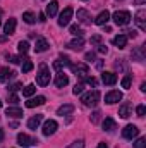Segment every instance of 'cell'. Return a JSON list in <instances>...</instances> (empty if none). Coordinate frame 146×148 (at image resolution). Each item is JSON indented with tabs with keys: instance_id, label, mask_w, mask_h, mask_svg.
Returning <instances> with one entry per match:
<instances>
[{
	"instance_id": "1",
	"label": "cell",
	"mask_w": 146,
	"mask_h": 148,
	"mask_svg": "<svg viewBox=\"0 0 146 148\" xmlns=\"http://www.w3.org/2000/svg\"><path fill=\"white\" fill-rule=\"evenodd\" d=\"M81 102L86 105V107H96L98 102H100V91L98 90H93V91H88L81 97Z\"/></svg>"
},
{
	"instance_id": "2",
	"label": "cell",
	"mask_w": 146,
	"mask_h": 148,
	"mask_svg": "<svg viewBox=\"0 0 146 148\" xmlns=\"http://www.w3.org/2000/svg\"><path fill=\"white\" fill-rule=\"evenodd\" d=\"M112 17H113V23L117 26H126V24L131 23V14L127 10H117Z\"/></svg>"
},
{
	"instance_id": "3",
	"label": "cell",
	"mask_w": 146,
	"mask_h": 148,
	"mask_svg": "<svg viewBox=\"0 0 146 148\" xmlns=\"http://www.w3.org/2000/svg\"><path fill=\"white\" fill-rule=\"evenodd\" d=\"M36 83L40 86H46V84L50 83V71H48V67H46L45 64L40 66V71H38V74H36Z\"/></svg>"
},
{
	"instance_id": "4",
	"label": "cell",
	"mask_w": 146,
	"mask_h": 148,
	"mask_svg": "<svg viewBox=\"0 0 146 148\" xmlns=\"http://www.w3.org/2000/svg\"><path fill=\"white\" fill-rule=\"evenodd\" d=\"M72 14H74L72 7H65L59 16V26H67L71 23V19H72Z\"/></svg>"
},
{
	"instance_id": "5",
	"label": "cell",
	"mask_w": 146,
	"mask_h": 148,
	"mask_svg": "<svg viewBox=\"0 0 146 148\" xmlns=\"http://www.w3.org/2000/svg\"><path fill=\"white\" fill-rule=\"evenodd\" d=\"M17 143H19L21 147L28 148V147H35V145H38V140L36 138L28 136V134H24V133H19V134H17Z\"/></svg>"
},
{
	"instance_id": "6",
	"label": "cell",
	"mask_w": 146,
	"mask_h": 148,
	"mask_svg": "<svg viewBox=\"0 0 146 148\" xmlns=\"http://www.w3.org/2000/svg\"><path fill=\"white\" fill-rule=\"evenodd\" d=\"M134 21H136V24H138V28H139L141 31H146V10L145 9H139V10L136 12Z\"/></svg>"
},
{
	"instance_id": "7",
	"label": "cell",
	"mask_w": 146,
	"mask_h": 148,
	"mask_svg": "<svg viewBox=\"0 0 146 148\" xmlns=\"http://www.w3.org/2000/svg\"><path fill=\"white\" fill-rule=\"evenodd\" d=\"M57 127H59L57 121H53V119H48V121L43 124V134H45V136H52V134L57 131Z\"/></svg>"
},
{
	"instance_id": "8",
	"label": "cell",
	"mask_w": 146,
	"mask_h": 148,
	"mask_svg": "<svg viewBox=\"0 0 146 148\" xmlns=\"http://www.w3.org/2000/svg\"><path fill=\"white\" fill-rule=\"evenodd\" d=\"M138 134H139V129H138L134 124L126 126V127H124V131H122V136H124L126 140H134Z\"/></svg>"
},
{
	"instance_id": "9",
	"label": "cell",
	"mask_w": 146,
	"mask_h": 148,
	"mask_svg": "<svg viewBox=\"0 0 146 148\" xmlns=\"http://www.w3.org/2000/svg\"><path fill=\"white\" fill-rule=\"evenodd\" d=\"M71 69H72V73L76 74V76H79V77H86V74L89 73L88 64H71Z\"/></svg>"
},
{
	"instance_id": "10",
	"label": "cell",
	"mask_w": 146,
	"mask_h": 148,
	"mask_svg": "<svg viewBox=\"0 0 146 148\" xmlns=\"http://www.w3.org/2000/svg\"><path fill=\"white\" fill-rule=\"evenodd\" d=\"M122 100V93L119 91V90H113V91H110V93H107L105 95V102L107 103H117V102H120Z\"/></svg>"
},
{
	"instance_id": "11",
	"label": "cell",
	"mask_w": 146,
	"mask_h": 148,
	"mask_svg": "<svg viewBox=\"0 0 146 148\" xmlns=\"http://www.w3.org/2000/svg\"><path fill=\"white\" fill-rule=\"evenodd\" d=\"M119 115H120L122 119H127V117H131V115H132V105H131L129 102L122 103V105H120V109H119Z\"/></svg>"
},
{
	"instance_id": "12",
	"label": "cell",
	"mask_w": 146,
	"mask_h": 148,
	"mask_svg": "<svg viewBox=\"0 0 146 148\" xmlns=\"http://www.w3.org/2000/svg\"><path fill=\"white\" fill-rule=\"evenodd\" d=\"M65 66H71V62H69V57H65V55H60V59L53 62V69H55V71H59V73H60V71H62Z\"/></svg>"
},
{
	"instance_id": "13",
	"label": "cell",
	"mask_w": 146,
	"mask_h": 148,
	"mask_svg": "<svg viewBox=\"0 0 146 148\" xmlns=\"http://www.w3.org/2000/svg\"><path fill=\"white\" fill-rule=\"evenodd\" d=\"M45 102H46V98L40 95V97H35V98H29V100L26 102V107H28V109H35V107H40V105H43Z\"/></svg>"
},
{
	"instance_id": "14",
	"label": "cell",
	"mask_w": 146,
	"mask_h": 148,
	"mask_svg": "<svg viewBox=\"0 0 146 148\" xmlns=\"http://www.w3.org/2000/svg\"><path fill=\"white\" fill-rule=\"evenodd\" d=\"M77 21L83 23V24H91V16H89V12L84 10V9H79V10H77Z\"/></svg>"
},
{
	"instance_id": "15",
	"label": "cell",
	"mask_w": 146,
	"mask_h": 148,
	"mask_svg": "<svg viewBox=\"0 0 146 148\" xmlns=\"http://www.w3.org/2000/svg\"><path fill=\"white\" fill-rule=\"evenodd\" d=\"M131 57H132V60H136V62H143V60H145V47L134 48L132 53H131Z\"/></svg>"
},
{
	"instance_id": "16",
	"label": "cell",
	"mask_w": 146,
	"mask_h": 148,
	"mask_svg": "<svg viewBox=\"0 0 146 148\" xmlns=\"http://www.w3.org/2000/svg\"><path fill=\"white\" fill-rule=\"evenodd\" d=\"M83 47H84V40H83V38H76V40H72V41L67 43V48L76 50V52H81Z\"/></svg>"
},
{
	"instance_id": "17",
	"label": "cell",
	"mask_w": 146,
	"mask_h": 148,
	"mask_svg": "<svg viewBox=\"0 0 146 148\" xmlns=\"http://www.w3.org/2000/svg\"><path fill=\"white\" fill-rule=\"evenodd\" d=\"M5 114L9 115V117H14V119H21L24 114H23V109H19V107H7L5 109Z\"/></svg>"
},
{
	"instance_id": "18",
	"label": "cell",
	"mask_w": 146,
	"mask_h": 148,
	"mask_svg": "<svg viewBox=\"0 0 146 148\" xmlns=\"http://www.w3.org/2000/svg\"><path fill=\"white\" fill-rule=\"evenodd\" d=\"M14 31H16V19L10 17L3 26V33H5V36H9V35H14Z\"/></svg>"
},
{
	"instance_id": "19",
	"label": "cell",
	"mask_w": 146,
	"mask_h": 148,
	"mask_svg": "<svg viewBox=\"0 0 146 148\" xmlns=\"http://www.w3.org/2000/svg\"><path fill=\"white\" fill-rule=\"evenodd\" d=\"M108 19H110V12L108 10H103V12L98 14V17L95 19V23H96L98 26H105V24L108 23Z\"/></svg>"
},
{
	"instance_id": "20",
	"label": "cell",
	"mask_w": 146,
	"mask_h": 148,
	"mask_svg": "<svg viewBox=\"0 0 146 148\" xmlns=\"http://www.w3.org/2000/svg\"><path fill=\"white\" fill-rule=\"evenodd\" d=\"M102 81L105 83V84H115L117 83V74L113 73H102Z\"/></svg>"
},
{
	"instance_id": "21",
	"label": "cell",
	"mask_w": 146,
	"mask_h": 148,
	"mask_svg": "<svg viewBox=\"0 0 146 148\" xmlns=\"http://www.w3.org/2000/svg\"><path fill=\"white\" fill-rule=\"evenodd\" d=\"M67 84H69V77L64 73L57 74V77H55V86H57V88H64V86H67Z\"/></svg>"
},
{
	"instance_id": "22",
	"label": "cell",
	"mask_w": 146,
	"mask_h": 148,
	"mask_svg": "<svg viewBox=\"0 0 146 148\" xmlns=\"http://www.w3.org/2000/svg\"><path fill=\"white\" fill-rule=\"evenodd\" d=\"M112 43H113L117 48H126V45H127V36H126V35H119V36H115L112 40Z\"/></svg>"
},
{
	"instance_id": "23",
	"label": "cell",
	"mask_w": 146,
	"mask_h": 148,
	"mask_svg": "<svg viewBox=\"0 0 146 148\" xmlns=\"http://www.w3.org/2000/svg\"><path fill=\"white\" fill-rule=\"evenodd\" d=\"M43 121V115L41 114H36V115H33L29 121H28V127L29 129H36L38 126H40V122Z\"/></svg>"
},
{
	"instance_id": "24",
	"label": "cell",
	"mask_w": 146,
	"mask_h": 148,
	"mask_svg": "<svg viewBox=\"0 0 146 148\" xmlns=\"http://www.w3.org/2000/svg\"><path fill=\"white\" fill-rule=\"evenodd\" d=\"M16 73H12V71H9L7 67H2L0 69V83H7L10 77H14Z\"/></svg>"
},
{
	"instance_id": "25",
	"label": "cell",
	"mask_w": 146,
	"mask_h": 148,
	"mask_svg": "<svg viewBox=\"0 0 146 148\" xmlns=\"http://www.w3.org/2000/svg\"><path fill=\"white\" fill-rule=\"evenodd\" d=\"M48 48H50L48 41H46L45 38H38V40H36V47H35V50H36V52H46Z\"/></svg>"
},
{
	"instance_id": "26",
	"label": "cell",
	"mask_w": 146,
	"mask_h": 148,
	"mask_svg": "<svg viewBox=\"0 0 146 148\" xmlns=\"http://www.w3.org/2000/svg\"><path fill=\"white\" fill-rule=\"evenodd\" d=\"M103 129L108 131V133H112V131L117 129V124H115V121H113L112 117H105V121H103Z\"/></svg>"
},
{
	"instance_id": "27",
	"label": "cell",
	"mask_w": 146,
	"mask_h": 148,
	"mask_svg": "<svg viewBox=\"0 0 146 148\" xmlns=\"http://www.w3.org/2000/svg\"><path fill=\"white\" fill-rule=\"evenodd\" d=\"M57 9H59V2H57V0H52V2L46 5V16L53 17V16L57 14Z\"/></svg>"
},
{
	"instance_id": "28",
	"label": "cell",
	"mask_w": 146,
	"mask_h": 148,
	"mask_svg": "<svg viewBox=\"0 0 146 148\" xmlns=\"http://www.w3.org/2000/svg\"><path fill=\"white\" fill-rule=\"evenodd\" d=\"M74 112V105H71V103H67V105H62V107H59V110H57V114L59 115H69V114H72Z\"/></svg>"
},
{
	"instance_id": "29",
	"label": "cell",
	"mask_w": 146,
	"mask_h": 148,
	"mask_svg": "<svg viewBox=\"0 0 146 148\" xmlns=\"http://www.w3.org/2000/svg\"><path fill=\"white\" fill-rule=\"evenodd\" d=\"M23 21H24L26 24H33V23L36 21V17H35V14H33V12H29V10H28V12H24V14H23Z\"/></svg>"
},
{
	"instance_id": "30",
	"label": "cell",
	"mask_w": 146,
	"mask_h": 148,
	"mask_svg": "<svg viewBox=\"0 0 146 148\" xmlns=\"http://www.w3.org/2000/svg\"><path fill=\"white\" fill-rule=\"evenodd\" d=\"M35 93H36V86H35V84H28V86L23 88V95H24V97H31V95H35Z\"/></svg>"
},
{
	"instance_id": "31",
	"label": "cell",
	"mask_w": 146,
	"mask_h": 148,
	"mask_svg": "<svg viewBox=\"0 0 146 148\" xmlns=\"http://www.w3.org/2000/svg\"><path fill=\"white\" fill-rule=\"evenodd\" d=\"M23 62H24V64H23V73L26 74V73H29V71H33V67H35V66H33V62H31L28 57H24V59H23Z\"/></svg>"
},
{
	"instance_id": "32",
	"label": "cell",
	"mask_w": 146,
	"mask_h": 148,
	"mask_svg": "<svg viewBox=\"0 0 146 148\" xmlns=\"http://www.w3.org/2000/svg\"><path fill=\"white\" fill-rule=\"evenodd\" d=\"M17 50H19L21 53H28V50H29V43H28V41H19Z\"/></svg>"
},
{
	"instance_id": "33",
	"label": "cell",
	"mask_w": 146,
	"mask_h": 148,
	"mask_svg": "<svg viewBox=\"0 0 146 148\" xmlns=\"http://www.w3.org/2000/svg\"><path fill=\"white\" fill-rule=\"evenodd\" d=\"M131 83H132V76H131V74H127V76L122 79V88L129 90V88H131Z\"/></svg>"
},
{
	"instance_id": "34",
	"label": "cell",
	"mask_w": 146,
	"mask_h": 148,
	"mask_svg": "<svg viewBox=\"0 0 146 148\" xmlns=\"http://www.w3.org/2000/svg\"><path fill=\"white\" fill-rule=\"evenodd\" d=\"M71 35H74L77 38H83V31H81V28L77 24H74V26H71Z\"/></svg>"
},
{
	"instance_id": "35",
	"label": "cell",
	"mask_w": 146,
	"mask_h": 148,
	"mask_svg": "<svg viewBox=\"0 0 146 148\" xmlns=\"http://www.w3.org/2000/svg\"><path fill=\"white\" fill-rule=\"evenodd\" d=\"M19 90H23V84H21V83H14V84L9 86V91H10V93H16V91H19Z\"/></svg>"
},
{
	"instance_id": "36",
	"label": "cell",
	"mask_w": 146,
	"mask_h": 148,
	"mask_svg": "<svg viewBox=\"0 0 146 148\" xmlns=\"http://www.w3.org/2000/svg\"><path fill=\"white\" fill-rule=\"evenodd\" d=\"M100 117H102V114L98 110L93 112V114H91V122H93V124H98V122H100Z\"/></svg>"
},
{
	"instance_id": "37",
	"label": "cell",
	"mask_w": 146,
	"mask_h": 148,
	"mask_svg": "<svg viewBox=\"0 0 146 148\" xmlns=\"http://www.w3.org/2000/svg\"><path fill=\"white\" fill-rule=\"evenodd\" d=\"M83 90H84V84H83V83H79V84H76V86H74L72 93H74V95H81V93H83Z\"/></svg>"
},
{
	"instance_id": "38",
	"label": "cell",
	"mask_w": 146,
	"mask_h": 148,
	"mask_svg": "<svg viewBox=\"0 0 146 148\" xmlns=\"http://www.w3.org/2000/svg\"><path fill=\"white\" fill-rule=\"evenodd\" d=\"M134 148H146V138H139L134 143Z\"/></svg>"
},
{
	"instance_id": "39",
	"label": "cell",
	"mask_w": 146,
	"mask_h": 148,
	"mask_svg": "<svg viewBox=\"0 0 146 148\" xmlns=\"http://www.w3.org/2000/svg\"><path fill=\"white\" fill-rule=\"evenodd\" d=\"M67 148H84V141H83V140H77V141L71 143Z\"/></svg>"
},
{
	"instance_id": "40",
	"label": "cell",
	"mask_w": 146,
	"mask_h": 148,
	"mask_svg": "<svg viewBox=\"0 0 146 148\" xmlns=\"http://www.w3.org/2000/svg\"><path fill=\"white\" fill-rule=\"evenodd\" d=\"M9 60H10L12 64H21V62H23V59H21L19 55H10V57H9Z\"/></svg>"
},
{
	"instance_id": "41",
	"label": "cell",
	"mask_w": 146,
	"mask_h": 148,
	"mask_svg": "<svg viewBox=\"0 0 146 148\" xmlns=\"http://www.w3.org/2000/svg\"><path fill=\"white\" fill-rule=\"evenodd\" d=\"M136 114H138L139 117H143V115L146 114V107H145V105H138V109H136Z\"/></svg>"
},
{
	"instance_id": "42",
	"label": "cell",
	"mask_w": 146,
	"mask_h": 148,
	"mask_svg": "<svg viewBox=\"0 0 146 148\" xmlns=\"http://www.w3.org/2000/svg\"><path fill=\"white\" fill-rule=\"evenodd\" d=\"M89 41H91L93 45H100V41H102V36H100V35H93Z\"/></svg>"
},
{
	"instance_id": "43",
	"label": "cell",
	"mask_w": 146,
	"mask_h": 148,
	"mask_svg": "<svg viewBox=\"0 0 146 148\" xmlns=\"http://www.w3.org/2000/svg\"><path fill=\"white\" fill-rule=\"evenodd\" d=\"M9 102H10V103H17V102H19L17 95H16V93H10V95H9Z\"/></svg>"
},
{
	"instance_id": "44",
	"label": "cell",
	"mask_w": 146,
	"mask_h": 148,
	"mask_svg": "<svg viewBox=\"0 0 146 148\" xmlns=\"http://www.w3.org/2000/svg\"><path fill=\"white\" fill-rule=\"evenodd\" d=\"M115 67H117V69H126V62H124V59H120L119 62H115Z\"/></svg>"
},
{
	"instance_id": "45",
	"label": "cell",
	"mask_w": 146,
	"mask_h": 148,
	"mask_svg": "<svg viewBox=\"0 0 146 148\" xmlns=\"http://www.w3.org/2000/svg\"><path fill=\"white\" fill-rule=\"evenodd\" d=\"M98 52H100V53H107V52H108V48H107L105 45H98Z\"/></svg>"
},
{
	"instance_id": "46",
	"label": "cell",
	"mask_w": 146,
	"mask_h": 148,
	"mask_svg": "<svg viewBox=\"0 0 146 148\" xmlns=\"http://www.w3.org/2000/svg\"><path fill=\"white\" fill-rule=\"evenodd\" d=\"M84 59H86V60H89V62H91V60H95V53H93V52H88V53H86V57H84Z\"/></svg>"
},
{
	"instance_id": "47",
	"label": "cell",
	"mask_w": 146,
	"mask_h": 148,
	"mask_svg": "<svg viewBox=\"0 0 146 148\" xmlns=\"http://www.w3.org/2000/svg\"><path fill=\"white\" fill-rule=\"evenodd\" d=\"M86 83L91 84V86H96V79L95 77H86Z\"/></svg>"
},
{
	"instance_id": "48",
	"label": "cell",
	"mask_w": 146,
	"mask_h": 148,
	"mask_svg": "<svg viewBox=\"0 0 146 148\" xmlns=\"http://www.w3.org/2000/svg\"><path fill=\"white\" fill-rule=\"evenodd\" d=\"M136 35H138V33L132 29V31H127V35H126V36H127V38H136Z\"/></svg>"
},
{
	"instance_id": "49",
	"label": "cell",
	"mask_w": 146,
	"mask_h": 148,
	"mask_svg": "<svg viewBox=\"0 0 146 148\" xmlns=\"http://www.w3.org/2000/svg\"><path fill=\"white\" fill-rule=\"evenodd\" d=\"M40 21L45 23V21H46V16H45V14H40Z\"/></svg>"
},
{
	"instance_id": "50",
	"label": "cell",
	"mask_w": 146,
	"mask_h": 148,
	"mask_svg": "<svg viewBox=\"0 0 146 148\" xmlns=\"http://www.w3.org/2000/svg\"><path fill=\"white\" fill-rule=\"evenodd\" d=\"M96 67L102 69V67H103V60H98V62H96Z\"/></svg>"
},
{
	"instance_id": "51",
	"label": "cell",
	"mask_w": 146,
	"mask_h": 148,
	"mask_svg": "<svg viewBox=\"0 0 146 148\" xmlns=\"http://www.w3.org/2000/svg\"><path fill=\"white\" fill-rule=\"evenodd\" d=\"M146 0H134V3H138V5H143Z\"/></svg>"
},
{
	"instance_id": "52",
	"label": "cell",
	"mask_w": 146,
	"mask_h": 148,
	"mask_svg": "<svg viewBox=\"0 0 146 148\" xmlns=\"http://www.w3.org/2000/svg\"><path fill=\"white\" fill-rule=\"evenodd\" d=\"M3 136H5V134H3V129H0V143H2V140H3Z\"/></svg>"
},
{
	"instance_id": "53",
	"label": "cell",
	"mask_w": 146,
	"mask_h": 148,
	"mask_svg": "<svg viewBox=\"0 0 146 148\" xmlns=\"http://www.w3.org/2000/svg\"><path fill=\"white\" fill-rule=\"evenodd\" d=\"M96 148H108V147H107V143H100Z\"/></svg>"
},
{
	"instance_id": "54",
	"label": "cell",
	"mask_w": 146,
	"mask_h": 148,
	"mask_svg": "<svg viewBox=\"0 0 146 148\" xmlns=\"http://www.w3.org/2000/svg\"><path fill=\"white\" fill-rule=\"evenodd\" d=\"M141 91H146V83H141Z\"/></svg>"
},
{
	"instance_id": "55",
	"label": "cell",
	"mask_w": 146,
	"mask_h": 148,
	"mask_svg": "<svg viewBox=\"0 0 146 148\" xmlns=\"http://www.w3.org/2000/svg\"><path fill=\"white\" fill-rule=\"evenodd\" d=\"M5 40H7V36H0V43H3Z\"/></svg>"
},
{
	"instance_id": "56",
	"label": "cell",
	"mask_w": 146,
	"mask_h": 148,
	"mask_svg": "<svg viewBox=\"0 0 146 148\" xmlns=\"http://www.w3.org/2000/svg\"><path fill=\"white\" fill-rule=\"evenodd\" d=\"M0 107H2V100H0Z\"/></svg>"
},
{
	"instance_id": "57",
	"label": "cell",
	"mask_w": 146,
	"mask_h": 148,
	"mask_svg": "<svg viewBox=\"0 0 146 148\" xmlns=\"http://www.w3.org/2000/svg\"><path fill=\"white\" fill-rule=\"evenodd\" d=\"M0 14H2V10H0ZM0 24H2V21H0Z\"/></svg>"
},
{
	"instance_id": "58",
	"label": "cell",
	"mask_w": 146,
	"mask_h": 148,
	"mask_svg": "<svg viewBox=\"0 0 146 148\" xmlns=\"http://www.w3.org/2000/svg\"><path fill=\"white\" fill-rule=\"evenodd\" d=\"M84 2H86V0H84Z\"/></svg>"
}]
</instances>
